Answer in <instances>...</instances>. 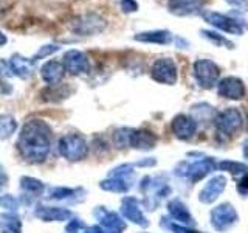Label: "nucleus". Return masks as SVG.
<instances>
[{"label":"nucleus","instance_id":"nucleus-7","mask_svg":"<svg viewBox=\"0 0 248 233\" xmlns=\"http://www.w3.org/2000/svg\"><path fill=\"white\" fill-rule=\"evenodd\" d=\"M216 128L225 135H232L242 128L244 124V116L240 114L239 109L236 107H228L225 111L219 112L216 115Z\"/></svg>","mask_w":248,"mask_h":233},{"label":"nucleus","instance_id":"nucleus-38","mask_svg":"<svg viewBox=\"0 0 248 233\" xmlns=\"http://www.w3.org/2000/svg\"><path fill=\"white\" fill-rule=\"evenodd\" d=\"M82 222L79 221V219H75V221H72V222H70L68 225H67V232L68 233H78V232H79V229L82 227Z\"/></svg>","mask_w":248,"mask_h":233},{"label":"nucleus","instance_id":"nucleus-21","mask_svg":"<svg viewBox=\"0 0 248 233\" xmlns=\"http://www.w3.org/2000/svg\"><path fill=\"white\" fill-rule=\"evenodd\" d=\"M10 67L13 75H17L20 78H27L33 72V61L20 56V54H14L10 61Z\"/></svg>","mask_w":248,"mask_h":233},{"label":"nucleus","instance_id":"nucleus-33","mask_svg":"<svg viewBox=\"0 0 248 233\" xmlns=\"http://www.w3.org/2000/svg\"><path fill=\"white\" fill-rule=\"evenodd\" d=\"M0 205L5 208L14 210V208H17V200H16L13 196H10V194H5V196L0 198Z\"/></svg>","mask_w":248,"mask_h":233},{"label":"nucleus","instance_id":"nucleus-13","mask_svg":"<svg viewBox=\"0 0 248 233\" xmlns=\"http://www.w3.org/2000/svg\"><path fill=\"white\" fill-rule=\"evenodd\" d=\"M170 129H172L174 135L177 138L182 140H189L197 131V123L192 116H188L185 114H180L172 118V123H170Z\"/></svg>","mask_w":248,"mask_h":233},{"label":"nucleus","instance_id":"nucleus-8","mask_svg":"<svg viewBox=\"0 0 248 233\" xmlns=\"http://www.w3.org/2000/svg\"><path fill=\"white\" fill-rule=\"evenodd\" d=\"M237 222V212L231 204H220L211 210V224L216 230L227 232Z\"/></svg>","mask_w":248,"mask_h":233},{"label":"nucleus","instance_id":"nucleus-40","mask_svg":"<svg viewBox=\"0 0 248 233\" xmlns=\"http://www.w3.org/2000/svg\"><path fill=\"white\" fill-rule=\"evenodd\" d=\"M244 148H242V151H244V155H245V159L248 160V138L244 142V145H242Z\"/></svg>","mask_w":248,"mask_h":233},{"label":"nucleus","instance_id":"nucleus-39","mask_svg":"<svg viewBox=\"0 0 248 233\" xmlns=\"http://www.w3.org/2000/svg\"><path fill=\"white\" fill-rule=\"evenodd\" d=\"M85 233H107L106 230H103V227H98V225H95V227H90L85 230Z\"/></svg>","mask_w":248,"mask_h":233},{"label":"nucleus","instance_id":"nucleus-12","mask_svg":"<svg viewBox=\"0 0 248 233\" xmlns=\"http://www.w3.org/2000/svg\"><path fill=\"white\" fill-rule=\"evenodd\" d=\"M205 3L206 0H168V10L174 16L186 17V16L202 14L205 11Z\"/></svg>","mask_w":248,"mask_h":233},{"label":"nucleus","instance_id":"nucleus-19","mask_svg":"<svg viewBox=\"0 0 248 233\" xmlns=\"http://www.w3.org/2000/svg\"><path fill=\"white\" fill-rule=\"evenodd\" d=\"M101 212L103 213L98 215V219L107 233H123L124 232L126 224H124V221L118 215L113 212H106V210H101Z\"/></svg>","mask_w":248,"mask_h":233},{"label":"nucleus","instance_id":"nucleus-16","mask_svg":"<svg viewBox=\"0 0 248 233\" xmlns=\"http://www.w3.org/2000/svg\"><path fill=\"white\" fill-rule=\"evenodd\" d=\"M121 213L124 215V217L129 221H132L134 224L141 225V227H147L149 222H147L146 216L143 215L141 208H140V204L135 198H126L123 200L121 205Z\"/></svg>","mask_w":248,"mask_h":233},{"label":"nucleus","instance_id":"nucleus-17","mask_svg":"<svg viewBox=\"0 0 248 233\" xmlns=\"http://www.w3.org/2000/svg\"><path fill=\"white\" fill-rule=\"evenodd\" d=\"M155 145H157V137H155V134H152L151 131L132 129L130 142H129L130 148H135V150H141V151H149Z\"/></svg>","mask_w":248,"mask_h":233},{"label":"nucleus","instance_id":"nucleus-3","mask_svg":"<svg viewBox=\"0 0 248 233\" xmlns=\"http://www.w3.org/2000/svg\"><path fill=\"white\" fill-rule=\"evenodd\" d=\"M202 17L206 23H209L211 27L220 30V31H225V33L228 34H236V36H240L244 34L245 31V27L242 25V22L240 20H236L230 17L227 14H220V13H216V11H203L202 13Z\"/></svg>","mask_w":248,"mask_h":233},{"label":"nucleus","instance_id":"nucleus-1","mask_svg":"<svg viewBox=\"0 0 248 233\" xmlns=\"http://www.w3.org/2000/svg\"><path fill=\"white\" fill-rule=\"evenodd\" d=\"M19 151L30 162H44L50 152L51 128L44 120H30L19 135Z\"/></svg>","mask_w":248,"mask_h":233},{"label":"nucleus","instance_id":"nucleus-27","mask_svg":"<svg viewBox=\"0 0 248 233\" xmlns=\"http://www.w3.org/2000/svg\"><path fill=\"white\" fill-rule=\"evenodd\" d=\"M217 168L222 171H228L231 174H245L248 171V166L240 162H231V160H223L217 163Z\"/></svg>","mask_w":248,"mask_h":233},{"label":"nucleus","instance_id":"nucleus-31","mask_svg":"<svg viewBox=\"0 0 248 233\" xmlns=\"http://www.w3.org/2000/svg\"><path fill=\"white\" fill-rule=\"evenodd\" d=\"M22 186H23V190H27L28 193L42 191V182L36 181V179H33V177H23L22 179Z\"/></svg>","mask_w":248,"mask_h":233},{"label":"nucleus","instance_id":"nucleus-32","mask_svg":"<svg viewBox=\"0 0 248 233\" xmlns=\"http://www.w3.org/2000/svg\"><path fill=\"white\" fill-rule=\"evenodd\" d=\"M61 49V47L59 45H44V47H41V50H39L36 54H34V56H33V59H31V61H37V59H44L45 56H50V54H53V53H56L58 50Z\"/></svg>","mask_w":248,"mask_h":233},{"label":"nucleus","instance_id":"nucleus-4","mask_svg":"<svg viewBox=\"0 0 248 233\" xmlns=\"http://www.w3.org/2000/svg\"><path fill=\"white\" fill-rule=\"evenodd\" d=\"M59 151L65 159L76 162V160H82L87 155L89 146L81 135L68 134L59 140Z\"/></svg>","mask_w":248,"mask_h":233},{"label":"nucleus","instance_id":"nucleus-15","mask_svg":"<svg viewBox=\"0 0 248 233\" xmlns=\"http://www.w3.org/2000/svg\"><path fill=\"white\" fill-rule=\"evenodd\" d=\"M41 76L48 85L59 84L65 76V67L62 62H59L56 59H51L48 62H45V64L41 67Z\"/></svg>","mask_w":248,"mask_h":233},{"label":"nucleus","instance_id":"nucleus-41","mask_svg":"<svg viewBox=\"0 0 248 233\" xmlns=\"http://www.w3.org/2000/svg\"><path fill=\"white\" fill-rule=\"evenodd\" d=\"M6 42H8V37L2 33V31H0V47H3Z\"/></svg>","mask_w":248,"mask_h":233},{"label":"nucleus","instance_id":"nucleus-29","mask_svg":"<svg viewBox=\"0 0 248 233\" xmlns=\"http://www.w3.org/2000/svg\"><path fill=\"white\" fill-rule=\"evenodd\" d=\"M130 134H132V129H129V128H123V129L115 131L113 143L116 145V148H126V146H129Z\"/></svg>","mask_w":248,"mask_h":233},{"label":"nucleus","instance_id":"nucleus-30","mask_svg":"<svg viewBox=\"0 0 248 233\" xmlns=\"http://www.w3.org/2000/svg\"><path fill=\"white\" fill-rule=\"evenodd\" d=\"M202 33V36L203 37H206V39H209L211 42H214L216 45H227V49H232V42H230L228 39H225L223 36H220V34H217V33H214V31H206V30H202L200 31Z\"/></svg>","mask_w":248,"mask_h":233},{"label":"nucleus","instance_id":"nucleus-20","mask_svg":"<svg viewBox=\"0 0 248 233\" xmlns=\"http://www.w3.org/2000/svg\"><path fill=\"white\" fill-rule=\"evenodd\" d=\"M168 210H169L170 216H172L175 221H178L180 224L186 225V227L194 222L192 216L189 213V210L186 208V205L183 204L180 199H172V200H170L169 204H168Z\"/></svg>","mask_w":248,"mask_h":233},{"label":"nucleus","instance_id":"nucleus-24","mask_svg":"<svg viewBox=\"0 0 248 233\" xmlns=\"http://www.w3.org/2000/svg\"><path fill=\"white\" fill-rule=\"evenodd\" d=\"M101 188L113 193H126L130 188V181L127 177H110L101 183Z\"/></svg>","mask_w":248,"mask_h":233},{"label":"nucleus","instance_id":"nucleus-23","mask_svg":"<svg viewBox=\"0 0 248 233\" xmlns=\"http://www.w3.org/2000/svg\"><path fill=\"white\" fill-rule=\"evenodd\" d=\"M72 92L73 90L70 89V84L59 83V84H54V85H50V87H46L42 92V97L46 101H59V100L67 98Z\"/></svg>","mask_w":248,"mask_h":233},{"label":"nucleus","instance_id":"nucleus-9","mask_svg":"<svg viewBox=\"0 0 248 233\" xmlns=\"http://www.w3.org/2000/svg\"><path fill=\"white\" fill-rule=\"evenodd\" d=\"M151 76L154 81L161 83V84H169L172 85L177 83V66L170 58H161L157 59L152 64L151 68Z\"/></svg>","mask_w":248,"mask_h":233},{"label":"nucleus","instance_id":"nucleus-34","mask_svg":"<svg viewBox=\"0 0 248 233\" xmlns=\"http://www.w3.org/2000/svg\"><path fill=\"white\" fill-rule=\"evenodd\" d=\"M120 5L124 13H135L138 10V3L135 0H121Z\"/></svg>","mask_w":248,"mask_h":233},{"label":"nucleus","instance_id":"nucleus-11","mask_svg":"<svg viewBox=\"0 0 248 233\" xmlns=\"http://www.w3.org/2000/svg\"><path fill=\"white\" fill-rule=\"evenodd\" d=\"M217 93L227 100H242L247 93V89L240 78L227 76L217 84Z\"/></svg>","mask_w":248,"mask_h":233},{"label":"nucleus","instance_id":"nucleus-18","mask_svg":"<svg viewBox=\"0 0 248 233\" xmlns=\"http://www.w3.org/2000/svg\"><path fill=\"white\" fill-rule=\"evenodd\" d=\"M135 41L146 42V44H160L168 45L172 42V33L168 30H154V31H143V33L135 34Z\"/></svg>","mask_w":248,"mask_h":233},{"label":"nucleus","instance_id":"nucleus-22","mask_svg":"<svg viewBox=\"0 0 248 233\" xmlns=\"http://www.w3.org/2000/svg\"><path fill=\"white\" fill-rule=\"evenodd\" d=\"M36 215L44 221H65L67 217L72 216L68 210L64 208H56V207H39Z\"/></svg>","mask_w":248,"mask_h":233},{"label":"nucleus","instance_id":"nucleus-5","mask_svg":"<svg viewBox=\"0 0 248 233\" xmlns=\"http://www.w3.org/2000/svg\"><path fill=\"white\" fill-rule=\"evenodd\" d=\"M194 76L203 89H211L219 81L220 68L209 59H197L194 62Z\"/></svg>","mask_w":248,"mask_h":233},{"label":"nucleus","instance_id":"nucleus-10","mask_svg":"<svg viewBox=\"0 0 248 233\" xmlns=\"http://www.w3.org/2000/svg\"><path fill=\"white\" fill-rule=\"evenodd\" d=\"M64 67L70 75H85L90 72V59L79 50H68L64 54Z\"/></svg>","mask_w":248,"mask_h":233},{"label":"nucleus","instance_id":"nucleus-28","mask_svg":"<svg viewBox=\"0 0 248 233\" xmlns=\"http://www.w3.org/2000/svg\"><path fill=\"white\" fill-rule=\"evenodd\" d=\"M192 114H194V120H202V121H206V118L209 120L211 116L217 115L214 112V109L209 106V104H205V103H202V104H197V106H194L192 107Z\"/></svg>","mask_w":248,"mask_h":233},{"label":"nucleus","instance_id":"nucleus-35","mask_svg":"<svg viewBox=\"0 0 248 233\" xmlns=\"http://www.w3.org/2000/svg\"><path fill=\"white\" fill-rule=\"evenodd\" d=\"M237 191H239V194H242V196H248V171L244 174V177L239 181Z\"/></svg>","mask_w":248,"mask_h":233},{"label":"nucleus","instance_id":"nucleus-36","mask_svg":"<svg viewBox=\"0 0 248 233\" xmlns=\"http://www.w3.org/2000/svg\"><path fill=\"white\" fill-rule=\"evenodd\" d=\"M169 227L174 233H200L197 230H192L189 227H186V225H180V224H170Z\"/></svg>","mask_w":248,"mask_h":233},{"label":"nucleus","instance_id":"nucleus-6","mask_svg":"<svg viewBox=\"0 0 248 233\" xmlns=\"http://www.w3.org/2000/svg\"><path fill=\"white\" fill-rule=\"evenodd\" d=\"M217 168V163L214 162L213 157H205L196 162H183L180 163V169L177 171L178 176L188 177L191 182H197L200 179H203L206 174H209L211 171Z\"/></svg>","mask_w":248,"mask_h":233},{"label":"nucleus","instance_id":"nucleus-14","mask_svg":"<svg viewBox=\"0 0 248 233\" xmlns=\"http://www.w3.org/2000/svg\"><path fill=\"white\" fill-rule=\"evenodd\" d=\"M225 186H227V177L225 176H214L213 179H209L206 185L203 186V190L199 194L200 202L202 204H213L223 193Z\"/></svg>","mask_w":248,"mask_h":233},{"label":"nucleus","instance_id":"nucleus-42","mask_svg":"<svg viewBox=\"0 0 248 233\" xmlns=\"http://www.w3.org/2000/svg\"><path fill=\"white\" fill-rule=\"evenodd\" d=\"M247 128H248V118H247Z\"/></svg>","mask_w":248,"mask_h":233},{"label":"nucleus","instance_id":"nucleus-2","mask_svg":"<svg viewBox=\"0 0 248 233\" xmlns=\"http://www.w3.org/2000/svg\"><path fill=\"white\" fill-rule=\"evenodd\" d=\"M107 27V22L103 16L95 14V13H89V14H82L78 16L70 23V28H72L73 33L79 34V36H93L98 34L101 31H104Z\"/></svg>","mask_w":248,"mask_h":233},{"label":"nucleus","instance_id":"nucleus-25","mask_svg":"<svg viewBox=\"0 0 248 233\" xmlns=\"http://www.w3.org/2000/svg\"><path fill=\"white\" fill-rule=\"evenodd\" d=\"M16 129H17V121H16L13 115H0V138H10L16 132Z\"/></svg>","mask_w":248,"mask_h":233},{"label":"nucleus","instance_id":"nucleus-37","mask_svg":"<svg viewBox=\"0 0 248 233\" xmlns=\"http://www.w3.org/2000/svg\"><path fill=\"white\" fill-rule=\"evenodd\" d=\"M227 3L237 8V10H242V11L248 10V0H227Z\"/></svg>","mask_w":248,"mask_h":233},{"label":"nucleus","instance_id":"nucleus-26","mask_svg":"<svg viewBox=\"0 0 248 233\" xmlns=\"http://www.w3.org/2000/svg\"><path fill=\"white\" fill-rule=\"evenodd\" d=\"M0 232L20 233V221L13 215H0Z\"/></svg>","mask_w":248,"mask_h":233}]
</instances>
